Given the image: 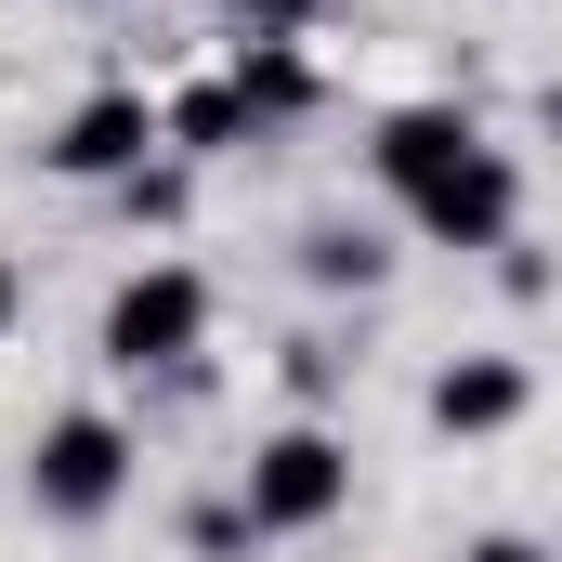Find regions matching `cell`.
Here are the masks:
<instances>
[{"mask_svg":"<svg viewBox=\"0 0 562 562\" xmlns=\"http://www.w3.org/2000/svg\"><path fill=\"white\" fill-rule=\"evenodd\" d=\"M236 132H262L236 79H210V92H183V105H170V144H183V157H210V144H236Z\"/></svg>","mask_w":562,"mask_h":562,"instance_id":"9","label":"cell"},{"mask_svg":"<svg viewBox=\"0 0 562 562\" xmlns=\"http://www.w3.org/2000/svg\"><path fill=\"white\" fill-rule=\"evenodd\" d=\"M301 276L314 288H393V249L367 223H301Z\"/></svg>","mask_w":562,"mask_h":562,"instance_id":"7","label":"cell"},{"mask_svg":"<svg viewBox=\"0 0 562 562\" xmlns=\"http://www.w3.org/2000/svg\"><path fill=\"white\" fill-rule=\"evenodd\" d=\"M458 562H562V550H537V537H484V550H458Z\"/></svg>","mask_w":562,"mask_h":562,"instance_id":"12","label":"cell"},{"mask_svg":"<svg viewBox=\"0 0 562 562\" xmlns=\"http://www.w3.org/2000/svg\"><path fill=\"white\" fill-rule=\"evenodd\" d=\"M119 497H132V431L105 419V406L40 419V445H26V510L40 524H105Z\"/></svg>","mask_w":562,"mask_h":562,"instance_id":"4","label":"cell"},{"mask_svg":"<svg viewBox=\"0 0 562 562\" xmlns=\"http://www.w3.org/2000/svg\"><path fill=\"white\" fill-rule=\"evenodd\" d=\"M367 157H380V196L419 223L431 249H510L524 236V157L484 144L471 105H393Z\"/></svg>","mask_w":562,"mask_h":562,"instance_id":"1","label":"cell"},{"mask_svg":"<svg viewBox=\"0 0 562 562\" xmlns=\"http://www.w3.org/2000/svg\"><path fill=\"white\" fill-rule=\"evenodd\" d=\"M92 353H105L119 380H183V367L210 353V276H196V262H144V276H119Z\"/></svg>","mask_w":562,"mask_h":562,"instance_id":"3","label":"cell"},{"mask_svg":"<svg viewBox=\"0 0 562 562\" xmlns=\"http://www.w3.org/2000/svg\"><path fill=\"white\" fill-rule=\"evenodd\" d=\"M236 92H249V119H301V105H314V66H301L288 40H249V53H236Z\"/></svg>","mask_w":562,"mask_h":562,"instance_id":"8","label":"cell"},{"mask_svg":"<svg viewBox=\"0 0 562 562\" xmlns=\"http://www.w3.org/2000/svg\"><path fill=\"white\" fill-rule=\"evenodd\" d=\"M419 406H431V431H458V445H484V431H510L524 406H537V380H524V353H445Z\"/></svg>","mask_w":562,"mask_h":562,"instance_id":"6","label":"cell"},{"mask_svg":"<svg viewBox=\"0 0 562 562\" xmlns=\"http://www.w3.org/2000/svg\"><path fill=\"white\" fill-rule=\"evenodd\" d=\"M288 393L327 406V393H340V353H327V340H288Z\"/></svg>","mask_w":562,"mask_h":562,"instance_id":"10","label":"cell"},{"mask_svg":"<svg viewBox=\"0 0 562 562\" xmlns=\"http://www.w3.org/2000/svg\"><path fill=\"white\" fill-rule=\"evenodd\" d=\"M236 510H249V537H314V524H340V510H353V445L327 419H276L249 445V471H236Z\"/></svg>","mask_w":562,"mask_h":562,"instance_id":"2","label":"cell"},{"mask_svg":"<svg viewBox=\"0 0 562 562\" xmlns=\"http://www.w3.org/2000/svg\"><path fill=\"white\" fill-rule=\"evenodd\" d=\"M223 13H236V26H262V40H288V26H301L314 0H223Z\"/></svg>","mask_w":562,"mask_h":562,"instance_id":"11","label":"cell"},{"mask_svg":"<svg viewBox=\"0 0 562 562\" xmlns=\"http://www.w3.org/2000/svg\"><path fill=\"white\" fill-rule=\"evenodd\" d=\"M157 144H170V105H144V92L105 79V92L66 105V132L40 144V157H53L66 183H132V170H157Z\"/></svg>","mask_w":562,"mask_h":562,"instance_id":"5","label":"cell"},{"mask_svg":"<svg viewBox=\"0 0 562 562\" xmlns=\"http://www.w3.org/2000/svg\"><path fill=\"white\" fill-rule=\"evenodd\" d=\"M13 314H26V276H13V249H0V340H13Z\"/></svg>","mask_w":562,"mask_h":562,"instance_id":"13","label":"cell"}]
</instances>
